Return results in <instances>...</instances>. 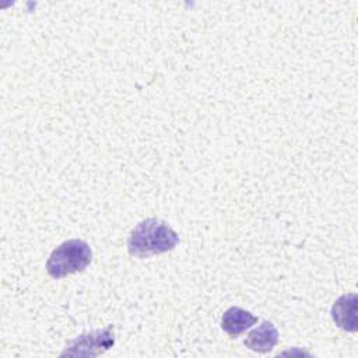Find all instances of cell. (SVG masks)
<instances>
[{"instance_id": "5", "label": "cell", "mask_w": 358, "mask_h": 358, "mask_svg": "<svg viewBox=\"0 0 358 358\" xmlns=\"http://www.w3.org/2000/svg\"><path fill=\"white\" fill-rule=\"evenodd\" d=\"M277 343H278V331L275 326L268 320L262 322L256 329L249 331V334L245 338V345L249 350L260 354H266L271 351Z\"/></svg>"}, {"instance_id": "1", "label": "cell", "mask_w": 358, "mask_h": 358, "mask_svg": "<svg viewBox=\"0 0 358 358\" xmlns=\"http://www.w3.org/2000/svg\"><path fill=\"white\" fill-rule=\"evenodd\" d=\"M178 242V234L165 221L145 218L131 229L127 249L133 257L145 259L172 250Z\"/></svg>"}, {"instance_id": "2", "label": "cell", "mask_w": 358, "mask_h": 358, "mask_svg": "<svg viewBox=\"0 0 358 358\" xmlns=\"http://www.w3.org/2000/svg\"><path fill=\"white\" fill-rule=\"evenodd\" d=\"M92 260V250L83 239H69L56 246L48 262L46 271L53 278H63L69 274L83 271Z\"/></svg>"}, {"instance_id": "6", "label": "cell", "mask_w": 358, "mask_h": 358, "mask_svg": "<svg viewBox=\"0 0 358 358\" xmlns=\"http://www.w3.org/2000/svg\"><path fill=\"white\" fill-rule=\"evenodd\" d=\"M257 323V317L249 310L239 306L228 308L221 317V327L229 337H238L253 324Z\"/></svg>"}, {"instance_id": "3", "label": "cell", "mask_w": 358, "mask_h": 358, "mask_svg": "<svg viewBox=\"0 0 358 358\" xmlns=\"http://www.w3.org/2000/svg\"><path fill=\"white\" fill-rule=\"evenodd\" d=\"M115 344L113 326L85 331L67 343L60 352L62 357H98L108 351Z\"/></svg>"}, {"instance_id": "4", "label": "cell", "mask_w": 358, "mask_h": 358, "mask_svg": "<svg viewBox=\"0 0 358 358\" xmlns=\"http://www.w3.org/2000/svg\"><path fill=\"white\" fill-rule=\"evenodd\" d=\"M331 317L345 331H357V294L350 292L337 298L331 306Z\"/></svg>"}]
</instances>
